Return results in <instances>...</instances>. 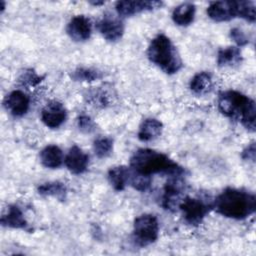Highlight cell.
Returning <instances> with one entry per match:
<instances>
[{"label": "cell", "instance_id": "1", "mask_svg": "<svg viewBox=\"0 0 256 256\" xmlns=\"http://www.w3.org/2000/svg\"><path fill=\"white\" fill-rule=\"evenodd\" d=\"M212 208L224 217L241 220L255 212L256 197L241 189L226 188L215 198Z\"/></svg>", "mask_w": 256, "mask_h": 256}, {"label": "cell", "instance_id": "2", "mask_svg": "<svg viewBox=\"0 0 256 256\" xmlns=\"http://www.w3.org/2000/svg\"><path fill=\"white\" fill-rule=\"evenodd\" d=\"M130 169L136 173L150 177L158 173L175 176L183 175L185 172L180 165L167 155L149 148H141L133 153L130 158Z\"/></svg>", "mask_w": 256, "mask_h": 256}, {"label": "cell", "instance_id": "3", "mask_svg": "<svg viewBox=\"0 0 256 256\" xmlns=\"http://www.w3.org/2000/svg\"><path fill=\"white\" fill-rule=\"evenodd\" d=\"M218 108L223 115L239 120L247 130L255 131L256 106L248 96L235 90L225 91L219 96Z\"/></svg>", "mask_w": 256, "mask_h": 256}, {"label": "cell", "instance_id": "4", "mask_svg": "<svg viewBox=\"0 0 256 256\" xmlns=\"http://www.w3.org/2000/svg\"><path fill=\"white\" fill-rule=\"evenodd\" d=\"M147 56L152 63L167 74L178 72L183 65L176 47L164 34H158L151 40Z\"/></svg>", "mask_w": 256, "mask_h": 256}, {"label": "cell", "instance_id": "5", "mask_svg": "<svg viewBox=\"0 0 256 256\" xmlns=\"http://www.w3.org/2000/svg\"><path fill=\"white\" fill-rule=\"evenodd\" d=\"M159 235V223L152 214H142L135 218L133 224V239L139 246L154 243Z\"/></svg>", "mask_w": 256, "mask_h": 256}, {"label": "cell", "instance_id": "6", "mask_svg": "<svg viewBox=\"0 0 256 256\" xmlns=\"http://www.w3.org/2000/svg\"><path fill=\"white\" fill-rule=\"evenodd\" d=\"M212 208V203H207L199 198L184 197L179 205L184 221L191 226H198Z\"/></svg>", "mask_w": 256, "mask_h": 256}, {"label": "cell", "instance_id": "7", "mask_svg": "<svg viewBox=\"0 0 256 256\" xmlns=\"http://www.w3.org/2000/svg\"><path fill=\"white\" fill-rule=\"evenodd\" d=\"M181 176L182 175L170 176L171 178L167 181L164 187L162 206L166 210L175 211L177 208H179L180 203L184 199V183Z\"/></svg>", "mask_w": 256, "mask_h": 256}, {"label": "cell", "instance_id": "8", "mask_svg": "<svg viewBox=\"0 0 256 256\" xmlns=\"http://www.w3.org/2000/svg\"><path fill=\"white\" fill-rule=\"evenodd\" d=\"M67 118L65 106L59 101H50L41 110V120L49 128L60 127Z\"/></svg>", "mask_w": 256, "mask_h": 256}, {"label": "cell", "instance_id": "9", "mask_svg": "<svg viewBox=\"0 0 256 256\" xmlns=\"http://www.w3.org/2000/svg\"><path fill=\"white\" fill-rule=\"evenodd\" d=\"M163 5V2L161 1H151V0H123L118 1L116 3L115 9L118 13V15L121 16H132L134 14L144 12V11H151L154 9L161 8Z\"/></svg>", "mask_w": 256, "mask_h": 256}, {"label": "cell", "instance_id": "10", "mask_svg": "<svg viewBox=\"0 0 256 256\" xmlns=\"http://www.w3.org/2000/svg\"><path fill=\"white\" fill-rule=\"evenodd\" d=\"M207 15L216 22L229 21L238 17L237 1H216L207 7Z\"/></svg>", "mask_w": 256, "mask_h": 256}, {"label": "cell", "instance_id": "11", "mask_svg": "<svg viewBox=\"0 0 256 256\" xmlns=\"http://www.w3.org/2000/svg\"><path fill=\"white\" fill-rule=\"evenodd\" d=\"M97 30L108 41L115 42L121 39L124 33L123 22L112 15H105L96 24Z\"/></svg>", "mask_w": 256, "mask_h": 256}, {"label": "cell", "instance_id": "12", "mask_svg": "<svg viewBox=\"0 0 256 256\" xmlns=\"http://www.w3.org/2000/svg\"><path fill=\"white\" fill-rule=\"evenodd\" d=\"M66 32L74 41H86L90 38L92 33L91 21L84 15H76L69 21L66 27Z\"/></svg>", "mask_w": 256, "mask_h": 256}, {"label": "cell", "instance_id": "13", "mask_svg": "<svg viewBox=\"0 0 256 256\" xmlns=\"http://www.w3.org/2000/svg\"><path fill=\"white\" fill-rule=\"evenodd\" d=\"M4 106L13 116L21 117L27 113L30 99L23 91L14 90L5 97Z\"/></svg>", "mask_w": 256, "mask_h": 256}, {"label": "cell", "instance_id": "14", "mask_svg": "<svg viewBox=\"0 0 256 256\" xmlns=\"http://www.w3.org/2000/svg\"><path fill=\"white\" fill-rule=\"evenodd\" d=\"M64 163L71 173L81 174L88 167L89 156L80 147L73 145L64 158Z\"/></svg>", "mask_w": 256, "mask_h": 256}, {"label": "cell", "instance_id": "15", "mask_svg": "<svg viewBox=\"0 0 256 256\" xmlns=\"http://www.w3.org/2000/svg\"><path fill=\"white\" fill-rule=\"evenodd\" d=\"M163 130V124L161 121L155 118H147L145 119L138 131V138L140 141L147 142L158 138Z\"/></svg>", "mask_w": 256, "mask_h": 256}, {"label": "cell", "instance_id": "16", "mask_svg": "<svg viewBox=\"0 0 256 256\" xmlns=\"http://www.w3.org/2000/svg\"><path fill=\"white\" fill-rule=\"evenodd\" d=\"M63 160V152L57 145H47L40 152V161L46 168H58L62 165Z\"/></svg>", "mask_w": 256, "mask_h": 256}, {"label": "cell", "instance_id": "17", "mask_svg": "<svg viewBox=\"0 0 256 256\" xmlns=\"http://www.w3.org/2000/svg\"><path fill=\"white\" fill-rule=\"evenodd\" d=\"M1 224L15 229H25L28 225L22 211L16 205H10L7 208V212L1 217Z\"/></svg>", "mask_w": 256, "mask_h": 256}, {"label": "cell", "instance_id": "18", "mask_svg": "<svg viewBox=\"0 0 256 256\" xmlns=\"http://www.w3.org/2000/svg\"><path fill=\"white\" fill-rule=\"evenodd\" d=\"M107 176L110 185L116 191H122L125 189L127 183L129 182L130 169L123 165L114 166L109 169Z\"/></svg>", "mask_w": 256, "mask_h": 256}, {"label": "cell", "instance_id": "19", "mask_svg": "<svg viewBox=\"0 0 256 256\" xmlns=\"http://www.w3.org/2000/svg\"><path fill=\"white\" fill-rule=\"evenodd\" d=\"M195 5L189 2L182 3L174 8L172 12V20L179 26H188L195 17Z\"/></svg>", "mask_w": 256, "mask_h": 256}, {"label": "cell", "instance_id": "20", "mask_svg": "<svg viewBox=\"0 0 256 256\" xmlns=\"http://www.w3.org/2000/svg\"><path fill=\"white\" fill-rule=\"evenodd\" d=\"M242 61L241 51L236 46L222 48L217 54V64L220 67H233L239 65Z\"/></svg>", "mask_w": 256, "mask_h": 256}, {"label": "cell", "instance_id": "21", "mask_svg": "<svg viewBox=\"0 0 256 256\" xmlns=\"http://www.w3.org/2000/svg\"><path fill=\"white\" fill-rule=\"evenodd\" d=\"M212 76L210 73L202 71L193 76L190 81V89L192 92L198 95H203L211 91L212 89Z\"/></svg>", "mask_w": 256, "mask_h": 256}, {"label": "cell", "instance_id": "22", "mask_svg": "<svg viewBox=\"0 0 256 256\" xmlns=\"http://www.w3.org/2000/svg\"><path fill=\"white\" fill-rule=\"evenodd\" d=\"M38 193L42 196L54 197L59 201H64L67 195V188L64 183L59 181H52L43 183L38 187Z\"/></svg>", "mask_w": 256, "mask_h": 256}, {"label": "cell", "instance_id": "23", "mask_svg": "<svg viewBox=\"0 0 256 256\" xmlns=\"http://www.w3.org/2000/svg\"><path fill=\"white\" fill-rule=\"evenodd\" d=\"M94 153L98 158L109 156L113 150V140L109 137H98L93 143Z\"/></svg>", "mask_w": 256, "mask_h": 256}, {"label": "cell", "instance_id": "24", "mask_svg": "<svg viewBox=\"0 0 256 256\" xmlns=\"http://www.w3.org/2000/svg\"><path fill=\"white\" fill-rule=\"evenodd\" d=\"M72 79L81 82H92L101 77V73L97 69L80 67L72 72Z\"/></svg>", "mask_w": 256, "mask_h": 256}, {"label": "cell", "instance_id": "25", "mask_svg": "<svg viewBox=\"0 0 256 256\" xmlns=\"http://www.w3.org/2000/svg\"><path fill=\"white\" fill-rule=\"evenodd\" d=\"M238 8V17L245 19L248 22H255L256 20V12H255V4L252 1L248 0H240L237 1Z\"/></svg>", "mask_w": 256, "mask_h": 256}, {"label": "cell", "instance_id": "26", "mask_svg": "<svg viewBox=\"0 0 256 256\" xmlns=\"http://www.w3.org/2000/svg\"><path fill=\"white\" fill-rule=\"evenodd\" d=\"M151 177L150 176H145L139 173L134 172L133 170L130 169V177H129V182L130 185L135 188L138 191H146L150 185H151Z\"/></svg>", "mask_w": 256, "mask_h": 256}, {"label": "cell", "instance_id": "27", "mask_svg": "<svg viewBox=\"0 0 256 256\" xmlns=\"http://www.w3.org/2000/svg\"><path fill=\"white\" fill-rule=\"evenodd\" d=\"M77 124H78L79 130L83 133H86V134L92 133L96 128L95 123L93 122V120L87 115L79 116V118L77 120Z\"/></svg>", "mask_w": 256, "mask_h": 256}, {"label": "cell", "instance_id": "28", "mask_svg": "<svg viewBox=\"0 0 256 256\" xmlns=\"http://www.w3.org/2000/svg\"><path fill=\"white\" fill-rule=\"evenodd\" d=\"M20 81L23 84H28L30 86H34L41 81V77L38 76L33 70H27L20 77Z\"/></svg>", "mask_w": 256, "mask_h": 256}, {"label": "cell", "instance_id": "29", "mask_svg": "<svg viewBox=\"0 0 256 256\" xmlns=\"http://www.w3.org/2000/svg\"><path fill=\"white\" fill-rule=\"evenodd\" d=\"M230 37L238 46H244L249 42L245 33L239 28H232L230 30Z\"/></svg>", "mask_w": 256, "mask_h": 256}, {"label": "cell", "instance_id": "30", "mask_svg": "<svg viewBox=\"0 0 256 256\" xmlns=\"http://www.w3.org/2000/svg\"><path fill=\"white\" fill-rule=\"evenodd\" d=\"M256 149H255V143H251L250 145H248L242 152V158L244 160H251V161H254L255 160V152Z\"/></svg>", "mask_w": 256, "mask_h": 256}, {"label": "cell", "instance_id": "31", "mask_svg": "<svg viewBox=\"0 0 256 256\" xmlns=\"http://www.w3.org/2000/svg\"><path fill=\"white\" fill-rule=\"evenodd\" d=\"M93 5H100V4H103L104 2H91Z\"/></svg>", "mask_w": 256, "mask_h": 256}]
</instances>
